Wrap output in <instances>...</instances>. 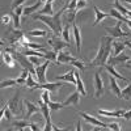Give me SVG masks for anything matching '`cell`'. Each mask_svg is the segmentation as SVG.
Instances as JSON below:
<instances>
[{"mask_svg": "<svg viewBox=\"0 0 131 131\" xmlns=\"http://www.w3.org/2000/svg\"><path fill=\"white\" fill-rule=\"evenodd\" d=\"M112 43H113V37L110 36L101 37L98 51L96 54V57L89 62L91 66H100V67H102L104 64L107 63L109 58H110V52H112Z\"/></svg>", "mask_w": 131, "mask_h": 131, "instance_id": "obj_1", "label": "cell"}, {"mask_svg": "<svg viewBox=\"0 0 131 131\" xmlns=\"http://www.w3.org/2000/svg\"><path fill=\"white\" fill-rule=\"evenodd\" d=\"M33 18H34V20H39V21H42V23H45V24L52 30V33H54L55 36L62 34V30L58 28V25H57V23H55V20H54L52 16H46V15L34 13V15H33Z\"/></svg>", "mask_w": 131, "mask_h": 131, "instance_id": "obj_2", "label": "cell"}, {"mask_svg": "<svg viewBox=\"0 0 131 131\" xmlns=\"http://www.w3.org/2000/svg\"><path fill=\"white\" fill-rule=\"evenodd\" d=\"M13 58L23 66V68H26V70H29L30 71V73L31 75H34V76H37V72H36V68L33 67V64L31 62H30V59H26L25 58V55L23 52H18V51H15V54H13Z\"/></svg>", "mask_w": 131, "mask_h": 131, "instance_id": "obj_3", "label": "cell"}, {"mask_svg": "<svg viewBox=\"0 0 131 131\" xmlns=\"http://www.w3.org/2000/svg\"><path fill=\"white\" fill-rule=\"evenodd\" d=\"M122 23L123 21H117V25L115 26H106L105 28V30L109 33V36L110 37H113V38H121V37H128L130 36V33L128 31H123L122 29H121V26H122Z\"/></svg>", "mask_w": 131, "mask_h": 131, "instance_id": "obj_4", "label": "cell"}, {"mask_svg": "<svg viewBox=\"0 0 131 131\" xmlns=\"http://www.w3.org/2000/svg\"><path fill=\"white\" fill-rule=\"evenodd\" d=\"M38 104H39V106H41V113H42L43 118H45V121H46V127L43 128V130H45V131H50V130H52V126H54V125L51 123V118H50V107H49V104L43 102L42 98L38 101Z\"/></svg>", "mask_w": 131, "mask_h": 131, "instance_id": "obj_5", "label": "cell"}, {"mask_svg": "<svg viewBox=\"0 0 131 131\" xmlns=\"http://www.w3.org/2000/svg\"><path fill=\"white\" fill-rule=\"evenodd\" d=\"M63 85H66V83H62V81H59V80H57L55 83H45V84H37L36 85V88H33V89H47V91H50L52 94H57L58 93V91L62 88Z\"/></svg>", "mask_w": 131, "mask_h": 131, "instance_id": "obj_6", "label": "cell"}, {"mask_svg": "<svg viewBox=\"0 0 131 131\" xmlns=\"http://www.w3.org/2000/svg\"><path fill=\"white\" fill-rule=\"evenodd\" d=\"M49 64H50V60L46 59V62H43L42 64L36 66L37 79H38V83H41V84H45L46 83V71H47Z\"/></svg>", "mask_w": 131, "mask_h": 131, "instance_id": "obj_7", "label": "cell"}, {"mask_svg": "<svg viewBox=\"0 0 131 131\" xmlns=\"http://www.w3.org/2000/svg\"><path fill=\"white\" fill-rule=\"evenodd\" d=\"M47 43L52 47V50L54 51H57V52H59V51H62L64 47H67L70 43L68 42H66V41H62L59 37H50L49 39H47Z\"/></svg>", "mask_w": 131, "mask_h": 131, "instance_id": "obj_8", "label": "cell"}, {"mask_svg": "<svg viewBox=\"0 0 131 131\" xmlns=\"http://www.w3.org/2000/svg\"><path fill=\"white\" fill-rule=\"evenodd\" d=\"M104 94V81L101 79L100 72L94 73V97L100 98Z\"/></svg>", "mask_w": 131, "mask_h": 131, "instance_id": "obj_9", "label": "cell"}, {"mask_svg": "<svg viewBox=\"0 0 131 131\" xmlns=\"http://www.w3.org/2000/svg\"><path fill=\"white\" fill-rule=\"evenodd\" d=\"M79 115H81L86 122L91 123V125H93V126H100V127H102V128H109V125L101 122L100 119H97V118L92 117L91 114H86V113H84V112H79Z\"/></svg>", "mask_w": 131, "mask_h": 131, "instance_id": "obj_10", "label": "cell"}, {"mask_svg": "<svg viewBox=\"0 0 131 131\" xmlns=\"http://www.w3.org/2000/svg\"><path fill=\"white\" fill-rule=\"evenodd\" d=\"M131 57H128L127 54H125V52H121L119 55H115V57H110L109 58V60H107V63L109 64H112V66H117V64H123V63H126V62H128V59H130Z\"/></svg>", "mask_w": 131, "mask_h": 131, "instance_id": "obj_11", "label": "cell"}, {"mask_svg": "<svg viewBox=\"0 0 131 131\" xmlns=\"http://www.w3.org/2000/svg\"><path fill=\"white\" fill-rule=\"evenodd\" d=\"M24 105L26 107V115H25V119H29L34 113H39L41 112V106H36L33 102L28 101V100H24Z\"/></svg>", "mask_w": 131, "mask_h": 131, "instance_id": "obj_12", "label": "cell"}, {"mask_svg": "<svg viewBox=\"0 0 131 131\" xmlns=\"http://www.w3.org/2000/svg\"><path fill=\"white\" fill-rule=\"evenodd\" d=\"M79 102H80V92L76 89L72 94H70V97L66 100L64 102H62L64 106H68V105H72V106H79Z\"/></svg>", "mask_w": 131, "mask_h": 131, "instance_id": "obj_13", "label": "cell"}, {"mask_svg": "<svg viewBox=\"0 0 131 131\" xmlns=\"http://www.w3.org/2000/svg\"><path fill=\"white\" fill-rule=\"evenodd\" d=\"M76 58L70 55L68 51H59L58 58H57V63L55 64H60V63H71L72 60H75Z\"/></svg>", "mask_w": 131, "mask_h": 131, "instance_id": "obj_14", "label": "cell"}, {"mask_svg": "<svg viewBox=\"0 0 131 131\" xmlns=\"http://www.w3.org/2000/svg\"><path fill=\"white\" fill-rule=\"evenodd\" d=\"M72 30H73V36H75V42H76V50H78V52H80L81 51V33H80V28L73 23L72 24Z\"/></svg>", "mask_w": 131, "mask_h": 131, "instance_id": "obj_15", "label": "cell"}, {"mask_svg": "<svg viewBox=\"0 0 131 131\" xmlns=\"http://www.w3.org/2000/svg\"><path fill=\"white\" fill-rule=\"evenodd\" d=\"M102 67L110 73L112 76H114L115 79H118V80H122V81H126V83H128V79H126L125 76H122L121 73H118L117 71H115V68H114V66H112V64H109V63H106V64H104Z\"/></svg>", "mask_w": 131, "mask_h": 131, "instance_id": "obj_16", "label": "cell"}, {"mask_svg": "<svg viewBox=\"0 0 131 131\" xmlns=\"http://www.w3.org/2000/svg\"><path fill=\"white\" fill-rule=\"evenodd\" d=\"M125 47H126L125 41H113V43H112V50H113L112 54H113V57L119 55L121 52H123Z\"/></svg>", "mask_w": 131, "mask_h": 131, "instance_id": "obj_17", "label": "cell"}, {"mask_svg": "<svg viewBox=\"0 0 131 131\" xmlns=\"http://www.w3.org/2000/svg\"><path fill=\"white\" fill-rule=\"evenodd\" d=\"M55 79L59 80V81H68V83L76 85V78H75V71H73V70L68 71L67 73H64V75H59V76H57Z\"/></svg>", "mask_w": 131, "mask_h": 131, "instance_id": "obj_18", "label": "cell"}, {"mask_svg": "<svg viewBox=\"0 0 131 131\" xmlns=\"http://www.w3.org/2000/svg\"><path fill=\"white\" fill-rule=\"evenodd\" d=\"M126 110H123V109H118V110H114V112H107V110H102V109H98L97 113L102 115V117H123Z\"/></svg>", "mask_w": 131, "mask_h": 131, "instance_id": "obj_19", "label": "cell"}, {"mask_svg": "<svg viewBox=\"0 0 131 131\" xmlns=\"http://www.w3.org/2000/svg\"><path fill=\"white\" fill-rule=\"evenodd\" d=\"M109 81H110V91L118 97V98H122L121 97V88H119V85H118V83H117V79L114 78V76H112V75H109Z\"/></svg>", "mask_w": 131, "mask_h": 131, "instance_id": "obj_20", "label": "cell"}, {"mask_svg": "<svg viewBox=\"0 0 131 131\" xmlns=\"http://www.w3.org/2000/svg\"><path fill=\"white\" fill-rule=\"evenodd\" d=\"M23 13H24V7L23 5H20V7L13 9V25H15V29L20 28V16Z\"/></svg>", "mask_w": 131, "mask_h": 131, "instance_id": "obj_21", "label": "cell"}, {"mask_svg": "<svg viewBox=\"0 0 131 131\" xmlns=\"http://www.w3.org/2000/svg\"><path fill=\"white\" fill-rule=\"evenodd\" d=\"M93 9H94V13H96V18H94L93 26L98 25V24H100V23H101V21H102L104 18H106V17H109V16H110L109 13H105V12H102L101 9H98V7H93Z\"/></svg>", "mask_w": 131, "mask_h": 131, "instance_id": "obj_22", "label": "cell"}, {"mask_svg": "<svg viewBox=\"0 0 131 131\" xmlns=\"http://www.w3.org/2000/svg\"><path fill=\"white\" fill-rule=\"evenodd\" d=\"M75 78H76V89L80 92V94L83 96H86V91H85V86H84V83L79 75V71H75Z\"/></svg>", "mask_w": 131, "mask_h": 131, "instance_id": "obj_23", "label": "cell"}, {"mask_svg": "<svg viewBox=\"0 0 131 131\" xmlns=\"http://www.w3.org/2000/svg\"><path fill=\"white\" fill-rule=\"evenodd\" d=\"M18 101H20V93H18V91L15 93V96H13V98L12 100H9L7 104H8V106H9V109L12 110L13 113H16L17 112V105H18Z\"/></svg>", "mask_w": 131, "mask_h": 131, "instance_id": "obj_24", "label": "cell"}, {"mask_svg": "<svg viewBox=\"0 0 131 131\" xmlns=\"http://www.w3.org/2000/svg\"><path fill=\"white\" fill-rule=\"evenodd\" d=\"M41 2H38V3H36V4H33V5H29V7H25L24 8V13H23V16H29V15H33L34 12H38V9H39V7H41Z\"/></svg>", "mask_w": 131, "mask_h": 131, "instance_id": "obj_25", "label": "cell"}, {"mask_svg": "<svg viewBox=\"0 0 131 131\" xmlns=\"http://www.w3.org/2000/svg\"><path fill=\"white\" fill-rule=\"evenodd\" d=\"M2 55H3V60H4V63L8 66V67H15V58L10 55V52H8V51H3L2 52Z\"/></svg>", "mask_w": 131, "mask_h": 131, "instance_id": "obj_26", "label": "cell"}, {"mask_svg": "<svg viewBox=\"0 0 131 131\" xmlns=\"http://www.w3.org/2000/svg\"><path fill=\"white\" fill-rule=\"evenodd\" d=\"M37 13H39V15H46V16H54L52 13H54V10H52V3H46L45 4V7H43L41 10H38Z\"/></svg>", "mask_w": 131, "mask_h": 131, "instance_id": "obj_27", "label": "cell"}, {"mask_svg": "<svg viewBox=\"0 0 131 131\" xmlns=\"http://www.w3.org/2000/svg\"><path fill=\"white\" fill-rule=\"evenodd\" d=\"M109 15H110L112 17H114V18H117V20H119V21H123V23H126L127 21V17H125L119 10H117L115 8H113V9H110V12H109Z\"/></svg>", "mask_w": 131, "mask_h": 131, "instance_id": "obj_28", "label": "cell"}, {"mask_svg": "<svg viewBox=\"0 0 131 131\" xmlns=\"http://www.w3.org/2000/svg\"><path fill=\"white\" fill-rule=\"evenodd\" d=\"M70 29H71V24H66V26H64L63 30H62V37H63V39H64L66 42H68V43H70V39H71V37H70Z\"/></svg>", "mask_w": 131, "mask_h": 131, "instance_id": "obj_29", "label": "cell"}, {"mask_svg": "<svg viewBox=\"0 0 131 131\" xmlns=\"http://www.w3.org/2000/svg\"><path fill=\"white\" fill-rule=\"evenodd\" d=\"M17 84V80L15 79H7V80H3L0 83V88H10V86H15Z\"/></svg>", "mask_w": 131, "mask_h": 131, "instance_id": "obj_30", "label": "cell"}, {"mask_svg": "<svg viewBox=\"0 0 131 131\" xmlns=\"http://www.w3.org/2000/svg\"><path fill=\"white\" fill-rule=\"evenodd\" d=\"M13 126L16 130H24L29 126V123H28V119H21V121H16L13 123Z\"/></svg>", "mask_w": 131, "mask_h": 131, "instance_id": "obj_31", "label": "cell"}, {"mask_svg": "<svg viewBox=\"0 0 131 131\" xmlns=\"http://www.w3.org/2000/svg\"><path fill=\"white\" fill-rule=\"evenodd\" d=\"M121 97L125 100H131V84H128L125 89L121 91Z\"/></svg>", "mask_w": 131, "mask_h": 131, "instance_id": "obj_32", "label": "cell"}, {"mask_svg": "<svg viewBox=\"0 0 131 131\" xmlns=\"http://www.w3.org/2000/svg\"><path fill=\"white\" fill-rule=\"evenodd\" d=\"M57 58H58V52L57 51H45V59L47 60H52V62H55L57 63Z\"/></svg>", "mask_w": 131, "mask_h": 131, "instance_id": "obj_33", "label": "cell"}, {"mask_svg": "<svg viewBox=\"0 0 131 131\" xmlns=\"http://www.w3.org/2000/svg\"><path fill=\"white\" fill-rule=\"evenodd\" d=\"M75 17H76V9L68 10V13L66 15V21H67V24H73L75 23Z\"/></svg>", "mask_w": 131, "mask_h": 131, "instance_id": "obj_34", "label": "cell"}, {"mask_svg": "<svg viewBox=\"0 0 131 131\" xmlns=\"http://www.w3.org/2000/svg\"><path fill=\"white\" fill-rule=\"evenodd\" d=\"M28 34L29 36H33V37H46V34H47V31L46 30H30V31H28Z\"/></svg>", "mask_w": 131, "mask_h": 131, "instance_id": "obj_35", "label": "cell"}, {"mask_svg": "<svg viewBox=\"0 0 131 131\" xmlns=\"http://www.w3.org/2000/svg\"><path fill=\"white\" fill-rule=\"evenodd\" d=\"M70 64H72V66H75L76 68H79V71H85V64L83 63V62H80V60H78V59H75V60H72Z\"/></svg>", "mask_w": 131, "mask_h": 131, "instance_id": "obj_36", "label": "cell"}, {"mask_svg": "<svg viewBox=\"0 0 131 131\" xmlns=\"http://www.w3.org/2000/svg\"><path fill=\"white\" fill-rule=\"evenodd\" d=\"M49 107H50V110H60V109L64 107V105H63V104H58V102L50 101V102H49Z\"/></svg>", "mask_w": 131, "mask_h": 131, "instance_id": "obj_37", "label": "cell"}, {"mask_svg": "<svg viewBox=\"0 0 131 131\" xmlns=\"http://www.w3.org/2000/svg\"><path fill=\"white\" fill-rule=\"evenodd\" d=\"M50 91H47V89H43V92H42V94H41V98L43 100V102H46V104H49L50 102Z\"/></svg>", "mask_w": 131, "mask_h": 131, "instance_id": "obj_38", "label": "cell"}, {"mask_svg": "<svg viewBox=\"0 0 131 131\" xmlns=\"http://www.w3.org/2000/svg\"><path fill=\"white\" fill-rule=\"evenodd\" d=\"M36 85H37V83L33 80V78H31V73H29V76H28V79H26V86L28 88H36Z\"/></svg>", "mask_w": 131, "mask_h": 131, "instance_id": "obj_39", "label": "cell"}, {"mask_svg": "<svg viewBox=\"0 0 131 131\" xmlns=\"http://www.w3.org/2000/svg\"><path fill=\"white\" fill-rule=\"evenodd\" d=\"M24 2H26V0H12V4H10V8H12V9H15V8L20 7V5L23 4Z\"/></svg>", "mask_w": 131, "mask_h": 131, "instance_id": "obj_40", "label": "cell"}, {"mask_svg": "<svg viewBox=\"0 0 131 131\" xmlns=\"http://www.w3.org/2000/svg\"><path fill=\"white\" fill-rule=\"evenodd\" d=\"M85 7H86V2H85V0H79L78 5H76V9L80 10V9H84Z\"/></svg>", "mask_w": 131, "mask_h": 131, "instance_id": "obj_41", "label": "cell"}, {"mask_svg": "<svg viewBox=\"0 0 131 131\" xmlns=\"http://www.w3.org/2000/svg\"><path fill=\"white\" fill-rule=\"evenodd\" d=\"M29 59H30V62L34 64V66L42 64V63H41V58H38V57H29Z\"/></svg>", "mask_w": 131, "mask_h": 131, "instance_id": "obj_42", "label": "cell"}, {"mask_svg": "<svg viewBox=\"0 0 131 131\" xmlns=\"http://www.w3.org/2000/svg\"><path fill=\"white\" fill-rule=\"evenodd\" d=\"M109 128H110V130H115V131H121V130H122V127L119 126L118 123H115V122H113V123L109 125Z\"/></svg>", "mask_w": 131, "mask_h": 131, "instance_id": "obj_43", "label": "cell"}, {"mask_svg": "<svg viewBox=\"0 0 131 131\" xmlns=\"http://www.w3.org/2000/svg\"><path fill=\"white\" fill-rule=\"evenodd\" d=\"M76 5H78V0H71L68 3V9L73 10V9H76Z\"/></svg>", "mask_w": 131, "mask_h": 131, "instance_id": "obj_44", "label": "cell"}, {"mask_svg": "<svg viewBox=\"0 0 131 131\" xmlns=\"http://www.w3.org/2000/svg\"><path fill=\"white\" fill-rule=\"evenodd\" d=\"M2 23H3L4 25H8V24L10 23V16H9V15H4V16L2 17Z\"/></svg>", "mask_w": 131, "mask_h": 131, "instance_id": "obj_45", "label": "cell"}, {"mask_svg": "<svg viewBox=\"0 0 131 131\" xmlns=\"http://www.w3.org/2000/svg\"><path fill=\"white\" fill-rule=\"evenodd\" d=\"M29 128H30V130H33V131H39V130H41L36 123H29Z\"/></svg>", "mask_w": 131, "mask_h": 131, "instance_id": "obj_46", "label": "cell"}, {"mask_svg": "<svg viewBox=\"0 0 131 131\" xmlns=\"http://www.w3.org/2000/svg\"><path fill=\"white\" fill-rule=\"evenodd\" d=\"M123 118L126 119V121H130V119H131V110H128V112H125V114H123Z\"/></svg>", "mask_w": 131, "mask_h": 131, "instance_id": "obj_47", "label": "cell"}, {"mask_svg": "<svg viewBox=\"0 0 131 131\" xmlns=\"http://www.w3.org/2000/svg\"><path fill=\"white\" fill-rule=\"evenodd\" d=\"M16 80H17V84L26 85V79H21V78H18V79H16Z\"/></svg>", "mask_w": 131, "mask_h": 131, "instance_id": "obj_48", "label": "cell"}, {"mask_svg": "<svg viewBox=\"0 0 131 131\" xmlns=\"http://www.w3.org/2000/svg\"><path fill=\"white\" fill-rule=\"evenodd\" d=\"M76 130H78V131H80V130H81V125H80V121L78 122V125H76Z\"/></svg>", "mask_w": 131, "mask_h": 131, "instance_id": "obj_49", "label": "cell"}, {"mask_svg": "<svg viewBox=\"0 0 131 131\" xmlns=\"http://www.w3.org/2000/svg\"><path fill=\"white\" fill-rule=\"evenodd\" d=\"M125 45H126L127 47H130V49H131V42H130V41H125Z\"/></svg>", "mask_w": 131, "mask_h": 131, "instance_id": "obj_50", "label": "cell"}, {"mask_svg": "<svg viewBox=\"0 0 131 131\" xmlns=\"http://www.w3.org/2000/svg\"><path fill=\"white\" fill-rule=\"evenodd\" d=\"M126 24H127V25H128V28L131 29V20H130V18H127V21H126Z\"/></svg>", "mask_w": 131, "mask_h": 131, "instance_id": "obj_51", "label": "cell"}, {"mask_svg": "<svg viewBox=\"0 0 131 131\" xmlns=\"http://www.w3.org/2000/svg\"><path fill=\"white\" fill-rule=\"evenodd\" d=\"M122 2H125V3H127V4H131V0H122Z\"/></svg>", "mask_w": 131, "mask_h": 131, "instance_id": "obj_52", "label": "cell"}, {"mask_svg": "<svg viewBox=\"0 0 131 131\" xmlns=\"http://www.w3.org/2000/svg\"><path fill=\"white\" fill-rule=\"evenodd\" d=\"M38 2H41V3H47V0H38Z\"/></svg>", "mask_w": 131, "mask_h": 131, "instance_id": "obj_53", "label": "cell"}, {"mask_svg": "<svg viewBox=\"0 0 131 131\" xmlns=\"http://www.w3.org/2000/svg\"><path fill=\"white\" fill-rule=\"evenodd\" d=\"M117 3H119V0H114V4H117Z\"/></svg>", "mask_w": 131, "mask_h": 131, "instance_id": "obj_54", "label": "cell"}, {"mask_svg": "<svg viewBox=\"0 0 131 131\" xmlns=\"http://www.w3.org/2000/svg\"><path fill=\"white\" fill-rule=\"evenodd\" d=\"M47 2H49V3H52V2H54V0H47Z\"/></svg>", "mask_w": 131, "mask_h": 131, "instance_id": "obj_55", "label": "cell"}, {"mask_svg": "<svg viewBox=\"0 0 131 131\" xmlns=\"http://www.w3.org/2000/svg\"><path fill=\"white\" fill-rule=\"evenodd\" d=\"M128 63H131V58H130V59H128Z\"/></svg>", "mask_w": 131, "mask_h": 131, "instance_id": "obj_56", "label": "cell"}, {"mask_svg": "<svg viewBox=\"0 0 131 131\" xmlns=\"http://www.w3.org/2000/svg\"><path fill=\"white\" fill-rule=\"evenodd\" d=\"M130 20H131V18H130Z\"/></svg>", "mask_w": 131, "mask_h": 131, "instance_id": "obj_57", "label": "cell"}]
</instances>
